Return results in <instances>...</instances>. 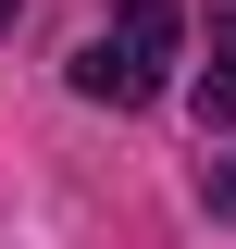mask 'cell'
Listing matches in <instances>:
<instances>
[{
	"mask_svg": "<svg viewBox=\"0 0 236 249\" xmlns=\"http://www.w3.org/2000/svg\"><path fill=\"white\" fill-rule=\"evenodd\" d=\"M174 37H186V13H174V0H124L112 25L75 50V88H87V100H112V112H137V100H162V75H174Z\"/></svg>",
	"mask_w": 236,
	"mask_h": 249,
	"instance_id": "6da1fadb",
	"label": "cell"
},
{
	"mask_svg": "<svg viewBox=\"0 0 236 249\" xmlns=\"http://www.w3.org/2000/svg\"><path fill=\"white\" fill-rule=\"evenodd\" d=\"M199 112H211V124H236V13L211 25V75H199Z\"/></svg>",
	"mask_w": 236,
	"mask_h": 249,
	"instance_id": "7a4b0ae2",
	"label": "cell"
},
{
	"mask_svg": "<svg viewBox=\"0 0 236 249\" xmlns=\"http://www.w3.org/2000/svg\"><path fill=\"white\" fill-rule=\"evenodd\" d=\"M211 212H236V162H211Z\"/></svg>",
	"mask_w": 236,
	"mask_h": 249,
	"instance_id": "3957f363",
	"label": "cell"
}]
</instances>
